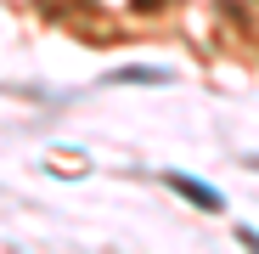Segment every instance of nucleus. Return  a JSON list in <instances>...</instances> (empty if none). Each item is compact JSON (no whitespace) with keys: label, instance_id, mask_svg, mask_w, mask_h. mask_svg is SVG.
<instances>
[{"label":"nucleus","instance_id":"f257e3e1","mask_svg":"<svg viewBox=\"0 0 259 254\" xmlns=\"http://www.w3.org/2000/svg\"><path fill=\"white\" fill-rule=\"evenodd\" d=\"M169 187H175L181 198H192L197 209H208V215H220V209H226V198L220 192H214V187H203V181H192V175H181V169H175V175H163Z\"/></svg>","mask_w":259,"mask_h":254},{"label":"nucleus","instance_id":"f03ea898","mask_svg":"<svg viewBox=\"0 0 259 254\" xmlns=\"http://www.w3.org/2000/svg\"><path fill=\"white\" fill-rule=\"evenodd\" d=\"M163 74H152V68H124V74H113V85H158Z\"/></svg>","mask_w":259,"mask_h":254},{"label":"nucleus","instance_id":"7ed1b4c3","mask_svg":"<svg viewBox=\"0 0 259 254\" xmlns=\"http://www.w3.org/2000/svg\"><path fill=\"white\" fill-rule=\"evenodd\" d=\"M242 164H248V169H259V158H242Z\"/></svg>","mask_w":259,"mask_h":254}]
</instances>
